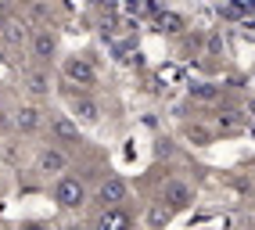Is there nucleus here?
<instances>
[{
    "mask_svg": "<svg viewBox=\"0 0 255 230\" xmlns=\"http://www.w3.org/2000/svg\"><path fill=\"white\" fill-rule=\"evenodd\" d=\"M61 72L69 83L76 87H94L97 83V69H94V61L90 58H83V54H72V58H65L61 61Z\"/></svg>",
    "mask_w": 255,
    "mask_h": 230,
    "instance_id": "obj_1",
    "label": "nucleus"
},
{
    "mask_svg": "<svg viewBox=\"0 0 255 230\" xmlns=\"http://www.w3.org/2000/svg\"><path fill=\"white\" fill-rule=\"evenodd\" d=\"M54 202H58L61 209H79L83 202H87V187H83L76 176H58V184H54Z\"/></svg>",
    "mask_w": 255,
    "mask_h": 230,
    "instance_id": "obj_2",
    "label": "nucleus"
},
{
    "mask_svg": "<svg viewBox=\"0 0 255 230\" xmlns=\"http://www.w3.org/2000/svg\"><path fill=\"white\" fill-rule=\"evenodd\" d=\"M162 202L173 209V212L191 209V205H194V187H191V184H183V180H169L165 191H162Z\"/></svg>",
    "mask_w": 255,
    "mask_h": 230,
    "instance_id": "obj_3",
    "label": "nucleus"
},
{
    "mask_svg": "<svg viewBox=\"0 0 255 230\" xmlns=\"http://www.w3.org/2000/svg\"><path fill=\"white\" fill-rule=\"evenodd\" d=\"M97 202H105V209L126 202V180L123 176H108L105 184H101V191H97Z\"/></svg>",
    "mask_w": 255,
    "mask_h": 230,
    "instance_id": "obj_4",
    "label": "nucleus"
},
{
    "mask_svg": "<svg viewBox=\"0 0 255 230\" xmlns=\"http://www.w3.org/2000/svg\"><path fill=\"white\" fill-rule=\"evenodd\" d=\"M94 230H129V216H126L119 205H112V209H105V212L97 216Z\"/></svg>",
    "mask_w": 255,
    "mask_h": 230,
    "instance_id": "obj_5",
    "label": "nucleus"
},
{
    "mask_svg": "<svg viewBox=\"0 0 255 230\" xmlns=\"http://www.w3.org/2000/svg\"><path fill=\"white\" fill-rule=\"evenodd\" d=\"M54 51H58V36L50 29H40L36 36H32V54H36L40 61H50L54 58Z\"/></svg>",
    "mask_w": 255,
    "mask_h": 230,
    "instance_id": "obj_6",
    "label": "nucleus"
},
{
    "mask_svg": "<svg viewBox=\"0 0 255 230\" xmlns=\"http://www.w3.org/2000/svg\"><path fill=\"white\" fill-rule=\"evenodd\" d=\"M72 112H76V119L87 122V126H94L101 119V108H97V101H90V97H72Z\"/></svg>",
    "mask_w": 255,
    "mask_h": 230,
    "instance_id": "obj_7",
    "label": "nucleus"
},
{
    "mask_svg": "<svg viewBox=\"0 0 255 230\" xmlns=\"http://www.w3.org/2000/svg\"><path fill=\"white\" fill-rule=\"evenodd\" d=\"M36 169H40L43 176L61 173V169H65V155H61V151H54V147H47V151L40 155V162H36Z\"/></svg>",
    "mask_w": 255,
    "mask_h": 230,
    "instance_id": "obj_8",
    "label": "nucleus"
},
{
    "mask_svg": "<svg viewBox=\"0 0 255 230\" xmlns=\"http://www.w3.org/2000/svg\"><path fill=\"white\" fill-rule=\"evenodd\" d=\"M14 126L22 129V133H32V129L40 126V112L32 108V105H25V108H18L14 112Z\"/></svg>",
    "mask_w": 255,
    "mask_h": 230,
    "instance_id": "obj_9",
    "label": "nucleus"
},
{
    "mask_svg": "<svg viewBox=\"0 0 255 230\" xmlns=\"http://www.w3.org/2000/svg\"><path fill=\"white\" fill-rule=\"evenodd\" d=\"M54 137H61V140H79V126L69 119V115H58V119H54Z\"/></svg>",
    "mask_w": 255,
    "mask_h": 230,
    "instance_id": "obj_10",
    "label": "nucleus"
},
{
    "mask_svg": "<svg viewBox=\"0 0 255 230\" xmlns=\"http://www.w3.org/2000/svg\"><path fill=\"white\" fill-rule=\"evenodd\" d=\"M169 216H173V209H169V205L162 202V205H155V209H151L147 223H151V227H162V223H169Z\"/></svg>",
    "mask_w": 255,
    "mask_h": 230,
    "instance_id": "obj_11",
    "label": "nucleus"
},
{
    "mask_svg": "<svg viewBox=\"0 0 255 230\" xmlns=\"http://www.w3.org/2000/svg\"><path fill=\"white\" fill-rule=\"evenodd\" d=\"M29 90L36 94V97H43V94L50 90V79H47L43 72H32V76H29Z\"/></svg>",
    "mask_w": 255,
    "mask_h": 230,
    "instance_id": "obj_12",
    "label": "nucleus"
},
{
    "mask_svg": "<svg viewBox=\"0 0 255 230\" xmlns=\"http://www.w3.org/2000/svg\"><path fill=\"white\" fill-rule=\"evenodd\" d=\"M158 25H162L165 32H180L183 18H180V14H162V18H158Z\"/></svg>",
    "mask_w": 255,
    "mask_h": 230,
    "instance_id": "obj_13",
    "label": "nucleus"
},
{
    "mask_svg": "<svg viewBox=\"0 0 255 230\" xmlns=\"http://www.w3.org/2000/svg\"><path fill=\"white\" fill-rule=\"evenodd\" d=\"M237 126H241L237 112H223V115H219V129H227V133H230V129H237Z\"/></svg>",
    "mask_w": 255,
    "mask_h": 230,
    "instance_id": "obj_14",
    "label": "nucleus"
},
{
    "mask_svg": "<svg viewBox=\"0 0 255 230\" xmlns=\"http://www.w3.org/2000/svg\"><path fill=\"white\" fill-rule=\"evenodd\" d=\"M191 94H194V97H201V101H212L219 90H216L212 83H201V87H191Z\"/></svg>",
    "mask_w": 255,
    "mask_h": 230,
    "instance_id": "obj_15",
    "label": "nucleus"
},
{
    "mask_svg": "<svg viewBox=\"0 0 255 230\" xmlns=\"http://www.w3.org/2000/svg\"><path fill=\"white\" fill-rule=\"evenodd\" d=\"M18 36H22V32H18V22H7V25H4V43H18Z\"/></svg>",
    "mask_w": 255,
    "mask_h": 230,
    "instance_id": "obj_16",
    "label": "nucleus"
},
{
    "mask_svg": "<svg viewBox=\"0 0 255 230\" xmlns=\"http://www.w3.org/2000/svg\"><path fill=\"white\" fill-rule=\"evenodd\" d=\"M187 133H191V140H198V144H205V140H209L205 129H187Z\"/></svg>",
    "mask_w": 255,
    "mask_h": 230,
    "instance_id": "obj_17",
    "label": "nucleus"
},
{
    "mask_svg": "<svg viewBox=\"0 0 255 230\" xmlns=\"http://www.w3.org/2000/svg\"><path fill=\"white\" fill-rule=\"evenodd\" d=\"M22 230H47V223H40V220H32V223H25Z\"/></svg>",
    "mask_w": 255,
    "mask_h": 230,
    "instance_id": "obj_18",
    "label": "nucleus"
},
{
    "mask_svg": "<svg viewBox=\"0 0 255 230\" xmlns=\"http://www.w3.org/2000/svg\"><path fill=\"white\" fill-rule=\"evenodd\" d=\"M65 230H83V227H79V223H69V227H65Z\"/></svg>",
    "mask_w": 255,
    "mask_h": 230,
    "instance_id": "obj_19",
    "label": "nucleus"
}]
</instances>
